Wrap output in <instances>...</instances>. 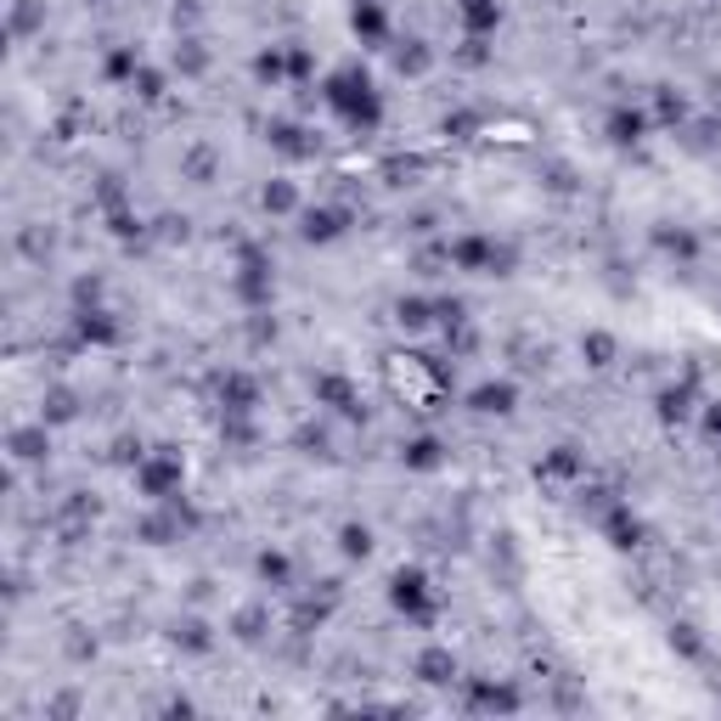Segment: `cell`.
Returning a JSON list of instances; mask_svg holds the SVG:
<instances>
[{
	"instance_id": "cell-1",
	"label": "cell",
	"mask_w": 721,
	"mask_h": 721,
	"mask_svg": "<svg viewBox=\"0 0 721 721\" xmlns=\"http://www.w3.org/2000/svg\"><path fill=\"white\" fill-rule=\"evenodd\" d=\"M316 96H322V107H327L350 136H378L384 113H389L384 85L372 79L366 63H338V68H327L322 85H316Z\"/></svg>"
},
{
	"instance_id": "cell-2",
	"label": "cell",
	"mask_w": 721,
	"mask_h": 721,
	"mask_svg": "<svg viewBox=\"0 0 721 721\" xmlns=\"http://www.w3.org/2000/svg\"><path fill=\"white\" fill-rule=\"evenodd\" d=\"M130 485H136V497L141 502H176L186 497V456L176 446H153V451H141L136 463H130Z\"/></svg>"
},
{
	"instance_id": "cell-3",
	"label": "cell",
	"mask_w": 721,
	"mask_h": 721,
	"mask_svg": "<svg viewBox=\"0 0 721 721\" xmlns=\"http://www.w3.org/2000/svg\"><path fill=\"white\" fill-rule=\"evenodd\" d=\"M384 597H389V609L407 626H435L440 620V592H435V575H428L423 564H400L389 575Z\"/></svg>"
},
{
	"instance_id": "cell-4",
	"label": "cell",
	"mask_w": 721,
	"mask_h": 721,
	"mask_svg": "<svg viewBox=\"0 0 721 721\" xmlns=\"http://www.w3.org/2000/svg\"><path fill=\"white\" fill-rule=\"evenodd\" d=\"M451 271H468V276H513L518 266V248L502 243V237H490V232H463V237H451Z\"/></svg>"
},
{
	"instance_id": "cell-5",
	"label": "cell",
	"mask_w": 721,
	"mask_h": 721,
	"mask_svg": "<svg viewBox=\"0 0 721 721\" xmlns=\"http://www.w3.org/2000/svg\"><path fill=\"white\" fill-rule=\"evenodd\" d=\"M232 294H237V305L254 310V316L271 310V299H276V266H271V254L259 248V243H243V248H237Z\"/></svg>"
},
{
	"instance_id": "cell-6",
	"label": "cell",
	"mask_w": 721,
	"mask_h": 721,
	"mask_svg": "<svg viewBox=\"0 0 721 721\" xmlns=\"http://www.w3.org/2000/svg\"><path fill=\"white\" fill-rule=\"evenodd\" d=\"M294 220H299V243H310V248H333V243H344L356 232V209L350 204H310Z\"/></svg>"
},
{
	"instance_id": "cell-7",
	"label": "cell",
	"mask_w": 721,
	"mask_h": 721,
	"mask_svg": "<svg viewBox=\"0 0 721 721\" xmlns=\"http://www.w3.org/2000/svg\"><path fill=\"white\" fill-rule=\"evenodd\" d=\"M463 705L479 716H513L525 710V687L513 677H463Z\"/></svg>"
},
{
	"instance_id": "cell-8",
	"label": "cell",
	"mask_w": 721,
	"mask_h": 721,
	"mask_svg": "<svg viewBox=\"0 0 721 721\" xmlns=\"http://www.w3.org/2000/svg\"><path fill=\"white\" fill-rule=\"evenodd\" d=\"M310 395H316V407L344 417V423H361L366 417V400H361V384L350 378V372H316L310 378Z\"/></svg>"
},
{
	"instance_id": "cell-9",
	"label": "cell",
	"mask_w": 721,
	"mask_h": 721,
	"mask_svg": "<svg viewBox=\"0 0 721 721\" xmlns=\"http://www.w3.org/2000/svg\"><path fill=\"white\" fill-rule=\"evenodd\" d=\"M597 536L609 553H638V546L648 541V525H643V513H631V502H603L597 507Z\"/></svg>"
},
{
	"instance_id": "cell-10",
	"label": "cell",
	"mask_w": 721,
	"mask_h": 721,
	"mask_svg": "<svg viewBox=\"0 0 721 721\" xmlns=\"http://www.w3.org/2000/svg\"><path fill=\"white\" fill-rule=\"evenodd\" d=\"M699 407H705V395H699V378H694V372H682L677 384H666V389L654 395V417L666 423V428L694 423V417H699Z\"/></svg>"
},
{
	"instance_id": "cell-11",
	"label": "cell",
	"mask_w": 721,
	"mask_h": 721,
	"mask_svg": "<svg viewBox=\"0 0 721 721\" xmlns=\"http://www.w3.org/2000/svg\"><path fill=\"white\" fill-rule=\"evenodd\" d=\"M215 400H220V417H254V412H259V400H266V384H259L254 372L232 366V372H220Z\"/></svg>"
},
{
	"instance_id": "cell-12",
	"label": "cell",
	"mask_w": 721,
	"mask_h": 721,
	"mask_svg": "<svg viewBox=\"0 0 721 721\" xmlns=\"http://www.w3.org/2000/svg\"><path fill=\"white\" fill-rule=\"evenodd\" d=\"M603 136H609V147H643V141L654 136V113L638 107V102H615L609 113H603Z\"/></svg>"
},
{
	"instance_id": "cell-13",
	"label": "cell",
	"mask_w": 721,
	"mask_h": 721,
	"mask_svg": "<svg viewBox=\"0 0 721 721\" xmlns=\"http://www.w3.org/2000/svg\"><path fill=\"white\" fill-rule=\"evenodd\" d=\"M74 338L85 350H113V344L125 338V322L107 305H74Z\"/></svg>"
},
{
	"instance_id": "cell-14",
	"label": "cell",
	"mask_w": 721,
	"mask_h": 721,
	"mask_svg": "<svg viewBox=\"0 0 721 721\" xmlns=\"http://www.w3.org/2000/svg\"><path fill=\"white\" fill-rule=\"evenodd\" d=\"M412 677L423 687H456V682H463V659H456L451 643H423L412 654Z\"/></svg>"
},
{
	"instance_id": "cell-15",
	"label": "cell",
	"mask_w": 721,
	"mask_h": 721,
	"mask_svg": "<svg viewBox=\"0 0 721 721\" xmlns=\"http://www.w3.org/2000/svg\"><path fill=\"white\" fill-rule=\"evenodd\" d=\"M536 479L541 485H581L587 479V451L581 446H546L541 456H536Z\"/></svg>"
},
{
	"instance_id": "cell-16",
	"label": "cell",
	"mask_w": 721,
	"mask_h": 721,
	"mask_svg": "<svg viewBox=\"0 0 721 721\" xmlns=\"http://www.w3.org/2000/svg\"><path fill=\"white\" fill-rule=\"evenodd\" d=\"M350 35L366 46V51H384L395 23H389V7L384 0H350Z\"/></svg>"
},
{
	"instance_id": "cell-17",
	"label": "cell",
	"mask_w": 721,
	"mask_h": 721,
	"mask_svg": "<svg viewBox=\"0 0 721 721\" xmlns=\"http://www.w3.org/2000/svg\"><path fill=\"white\" fill-rule=\"evenodd\" d=\"M518 400H525V389H518L513 378H485L468 389V412L474 417H513Z\"/></svg>"
},
{
	"instance_id": "cell-18",
	"label": "cell",
	"mask_w": 721,
	"mask_h": 721,
	"mask_svg": "<svg viewBox=\"0 0 721 721\" xmlns=\"http://www.w3.org/2000/svg\"><path fill=\"white\" fill-rule=\"evenodd\" d=\"M7 451H12V463L23 468H40L46 456H51V423L35 417V423H17L12 435H7Z\"/></svg>"
},
{
	"instance_id": "cell-19",
	"label": "cell",
	"mask_w": 721,
	"mask_h": 721,
	"mask_svg": "<svg viewBox=\"0 0 721 721\" xmlns=\"http://www.w3.org/2000/svg\"><path fill=\"white\" fill-rule=\"evenodd\" d=\"M266 141H271V147H276L287 164H305V158H316V147H322V141H316V130H305L299 119H271Z\"/></svg>"
},
{
	"instance_id": "cell-20",
	"label": "cell",
	"mask_w": 721,
	"mask_h": 721,
	"mask_svg": "<svg viewBox=\"0 0 721 721\" xmlns=\"http://www.w3.org/2000/svg\"><path fill=\"white\" fill-rule=\"evenodd\" d=\"M451 12L468 40H490L502 28V0H451Z\"/></svg>"
},
{
	"instance_id": "cell-21",
	"label": "cell",
	"mask_w": 721,
	"mask_h": 721,
	"mask_svg": "<svg viewBox=\"0 0 721 721\" xmlns=\"http://www.w3.org/2000/svg\"><path fill=\"white\" fill-rule=\"evenodd\" d=\"M446 463H451V451H446L440 435H412L407 446H400V468L407 474H440Z\"/></svg>"
},
{
	"instance_id": "cell-22",
	"label": "cell",
	"mask_w": 721,
	"mask_h": 721,
	"mask_svg": "<svg viewBox=\"0 0 721 721\" xmlns=\"http://www.w3.org/2000/svg\"><path fill=\"white\" fill-rule=\"evenodd\" d=\"M254 575H259V587L282 592V587H294V558H287L282 546H259V553H254Z\"/></svg>"
},
{
	"instance_id": "cell-23",
	"label": "cell",
	"mask_w": 721,
	"mask_h": 721,
	"mask_svg": "<svg viewBox=\"0 0 721 721\" xmlns=\"http://www.w3.org/2000/svg\"><path fill=\"white\" fill-rule=\"evenodd\" d=\"M248 74H254V85H266V91H282L287 85V46H259Z\"/></svg>"
},
{
	"instance_id": "cell-24",
	"label": "cell",
	"mask_w": 721,
	"mask_h": 721,
	"mask_svg": "<svg viewBox=\"0 0 721 721\" xmlns=\"http://www.w3.org/2000/svg\"><path fill=\"white\" fill-rule=\"evenodd\" d=\"M654 248L666 259H677V266H694L699 259V237L687 232V226H654Z\"/></svg>"
},
{
	"instance_id": "cell-25",
	"label": "cell",
	"mask_w": 721,
	"mask_h": 721,
	"mask_svg": "<svg viewBox=\"0 0 721 721\" xmlns=\"http://www.w3.org/2000/svg\"><path fill=\"white\" fill-rule=\"evenodd\" d=\"M581 361H587L592 372H609V366L620 361V338H615L609 327H587V333H581Z\"/></svg>"
},
{
	"instance_id": "cell-26",
	"label": "cell",
	"mask_w": 721,
	"mask_h": 721,
	"mask_svg": "<svg viewBox=\"0 0 721 721\" xmlns=\"http://www.w3.org/2000/svg\"><path fill=\"white\" fill-rule=\"evenodd\" d=\"M259 209H266L271 220H282V215H299V209H305V204H299V186L287 181V176L266 181V186H259Z\"/></svg>"
},
{
	"instance_id": "cell-27",
	"label": "cell",
	"mask_w": 721,
	"mask_h": 721,
	"mask_svg": "<svg viewBox=\"0 0 721 721\" xmlns=\"http://www.w3.org/2000/svg\"><path fill=\"white\" fill-rule=\"evenodd\" d=\"M395 327L400 333H428V327H435V299H423V294L395 299Z\"/></svg>"
},
{
	"instance_id": "cell-28",
	"label": "cell",
	"mask_w": 721,
	"mask_h": 721,
	"mask_svg": "<svg viewBox=\"0 0 721 721\" xmlns=\"http://www.w3.org/2000/svg\"><path fill=\"white\" fill-rule=\"evenodd\" d=\"M141 74V51L136 46H113L107 56H102V79L107 85H130Z\"/></svg>"
},
{
	"instance_id": "cell-29",
	"label": "cell",
	"mask_w": 721,
	"mask_h": 721,
	"mask_svg": "<svg viewBox=\"0 0 721 721\" xmlns=\"http://www.w3.org/2000/svg\"><path fill=\"white\" fill-rule=\"evenodd\" d=\"M232 631H237V643H259L271 631V609H266V603H248V609H237Z\"/></svg>"
},
{
	"instance_id": "cell-30",
	"label": "cell",
	"mask_w": 721,
	"mask_h": 721,
	"mask_svg": "<svg viewBox=\"0 0 721 721\" xmlns=\"http://www.w3.org/2000/svg\"><path fill=\"white\" fill-rule=\"evenodd\" d=\"M666 643H671V654H682V659H705V638H699L694 620H671Z\"/></svg>"
},
{
	"instance_id": "cell-31",
	"label": "cell",
	"mask_w": 721,
	"mask_h": 721,
	"mask_svg": "<svg viewBox=\"0 0 721 721\" xmlns=\"http://www.w3.org/2000/svg\"><path fill=\"white\" fill-rule=\"evenodd\" d=\"M338 553L350 564H366L372 558V525H338Z\"/></svg>"
},
{
	"instance_id": "cell-32",
	"label": "cell",
	"mask_w": 721,
	"mask_h": 721,
	"mask_svg": "<svg viewBox=\"0 0 721 721\" xmlns=\"http://www.w3.org/2000/svg\"><path fill=\"white\" fill-rule=\"evenodd\" d=\"M130 91H136V102H164V91H169V79H164V68H153V63H141V74L130 79Z\"/></svg>"
},
{
	"instance_id": "cell-33",
	"label": "cell",
	"mask_w": 721,
	"mask_h": 721,
	"mask_svg": "<svg viewBox=\"0 0 721 721\" xmlns=\"http://www.w3.org/2000/svg\"><path fill=\"white\" fill-rule=\"evenodd\" d=\"M169 638H176V648H186V654H209V648H215V638H209L204 620H181Z\"/></svg>"
},
{
	"instance_id": "cell-34",
	"label": "cell",
	"mask_w": 721,
	"mask_h": 721,
	"mask_svg": "<svg viewBox=\"0 0 721 721\" xmlns=\"http://www.w3.org/2000/svg\"><path fill=\"white\" fill-rule=\"evenodd\" d=\"M40 417H46L51 428H56V423H74V417H79V407H74V395H68V389H51V395L40 400Z\"/></svg>"
},
{
	"instance_id": "cell-35",
	"label": "cell",
	"mask_w": 721,
	"mask_h": 721,
	"mask_svg": "<svg viewBox=\"0 0 721 721\" xmlns=\"http://www.w3.org/2000/svg\"><path fill=\"white\" fill-rule=\"evenodd\" d=\"M316 79V56L310 46H287V85H310Z\"/></svg>"
},
{
	"instance_id": "cell-36",
	"label": "cell",
	"mask_w": 721,
	"mask_h": 721,
	"mask_svg": "<svg viewBox=\"0 0 721 721\" xmlns=\"http://www.w3.org/2000/svg\"><path fill=\"white\" fill-rule=\"evenodd\" d=\"M440 130H446L451 141H474V136H479V113L456 107V113H446V119H440Z\"/></svg>"
},
{
	"instance_id": "cell-37",
	"label": "cell",
	"mask_w": 721,
	"mask_h": 721,
	"mask_svg": "<svg viewBox=\"0 0 721 721\" xmlns=\"http://www.w3.org/2000/svg\"><path fill=\"white\" fill-rule=\"evenodd\" d=\"M107 232L119 237V243L141 237V215H136V209H125V204H113V209H107Z\"/></svg>"
},
{
	"instance_id": "cell-38",
	"label": "cell",
	"mask_w": 721,
	"mask_h": 721,
	"mask_svg": "<svg viewBox=\"0 0 721 721\" xmlns=\"http://www.w3.org/2000/svg\"><path fill=\"white\" fill-rule=\"evenodd\" d=\"M682 119H687V102L677 91H659L654 96V125H682Z\"/></svg>"
},
{
	"instance_id": "cell-39",
	"label": "cell",
	"mask_w": 721,
	"mask_h": 721,
	"mask_svg": "<svg viewBox=\"0 0 721 721\" xmlns=\"http://www.w3.org/2000/svg\"><path fill=\"white\" fill-rule=\"evenodd\" d=\"M699 435L710 446H721V400H705V407H699Z\"/></svg>"
},
{
	"instance_id": "cell-40",
	"label": "cell",
	"mask_w": 721,
	"mask_h": 721,
	"mask_svg": "<svg viewBox=\"0 0 721 721\" xmlns=\"http://www.w3.org/2000/svg\"><path fill=\"white\" fill-rule=\"evenodd\" d=\"M407 46H412V51H395V63L407 68V74H428V63H435V56H428L417 40H407Z\"/></svg>"
},
{
	"instance_id": "cell-41",
	"label": "cell",
	"mask_w": 721,
	"mask_h": 721,
	"mask_svg": "<svg viewBox=\"0 0 721 721\" xmlns=\"http://www.w3.org/2000/svg\"><path fill=\"white\" fill-rule=\"evenodd\" d=\"M35 23H40V12L28 7V0H17V7H12V35H28Z\"/></svg>"
},
{
	"instance_id": "cell-42",
	"label": "cell",
	"mask_w": 721,
	"mask_h": 721,
	"mask_svg": "<svg viewBox=\"0 0 721 721\" xmlns=\"http://www.w3.org/2000/svg\"><path fill=\"white\" fill-rule=\"evenodd\" d=\"M192 710H197V705H192V699H181V694H176V699L164 705V716H192Z\"/></svg>"
}]
</instances>
